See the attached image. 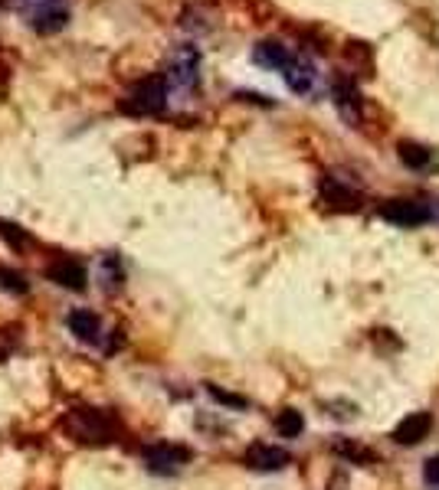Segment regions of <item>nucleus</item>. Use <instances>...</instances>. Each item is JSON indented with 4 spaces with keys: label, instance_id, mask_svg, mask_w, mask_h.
<instances>
[{
    "label": "nucleus",
    "instance_id": "1",
    "mask_svg": "<svg viewBox=\"0 0 439 490\" xmlns=\"http://www.w3.org/2000/svg\"><path fill=\"white\" fill-rule=\"evenodd\" d=\"M62 431L79 445H109L118 431V422L95 406H76V409L66 412Z\"/></svg>",
    "mask_w": 439,
    "mask_h": 490
},
{
    "label": "nucleus",
    "instance_id": "2",
    "mask_svg": "<svg viewBox=\"0 0 439 490\" xmlns=\"http://www.w3.org/2000/svg\"><path fill=\"white\" fill-rule=\"evenodd\" d=\"M167 76H148V79L134 82L132 89L125 92V99L118 101V108L132 118H151V115H161L167 108Z\"/></svg>",
    "mask_w": 439,
    "mask_h": 490
},
{
    "label": "nucleus",
    "instance_id": "3",
    "mask_svg": "<svg viewBox=\"0 0 439 490\" xmlns=\"http://www.w3.org/2000/svg\"><path fill=\"white\" fill-rule=\"evenodd\" d=\"M144 468L158 474V478H174L191 464V448L184 445H174V441H154L142 448Z\"/></svg>",
    "mask_w": 439,
    "mask_h": 490
},
{
    "label": "nucleus",
    "instance_id": "4",
    "mask_svg": "<svg viewBox=\"0 0 439 490\" xmlns=\"http://www.w3.org/2000/svg\"><path fill=\"white\" fill-rule=\"evenodd\" d=\"M164 76H167L171 89L194 92L200 85V52H197V46H177Z\"/></svg>",
    "mask_w": 439,
    "mask_h": 490
},
{
    "label": "nucleus",
    "instance_id": "5",
    "mask_svg": "<svg viewBox=\"0 0 439 490\" xmlns=\"http://www.w3.org/2000/svg\"><path fill=\"white\" fill-rule=\"evenodd\" d=\"M380 220L394 222L400 229H417V226L433 220V210L419 200H390L380 206Z\"/></svg>",
    "mask_w": 439,
    "mask_h": 490
},
{
    "label": "nucleus",
    "instance_id": "6",
    "mask_svg": "<svg viewBox=\"0 0 439 490\" xmlns=\"http://www.w3.org/2000/svg\"><path fill=\"white\" fill-rule=\"evenodd\" d=\"M66 327L69 333L76 337L79 343H89V347H99L105 337V327H102V317L89 308H76L66 314Z\"/></svg>",
    "mask_w": 439,
    "mask_h": 490
},
{
    "label": "nucleus",
    "instance_id": "7",
    "mask_svg": "<svg viewBox=\"0 0 439 490\" xmlns=\"http://www.w3.org/2000/svg\"><path fill=\"white\" fill-rule=\"evenodd\" d=\"M292 461L286 448H279V445H266V441H259V445H249L246 451V464L253 470H282Z\"/></svg>",
    "mask_w": 439,
    "mask_h": 490
},
{
    "label": "nucleus",
    "instance_id": "8",
    "mask_svg": "<svg viewBox=\"0 0 439 490\" xmlns=\"http://www.w3.org/2000/svg\"><path fill=\"white\" fill-rule=\"evenodd\" d=\"M292 60H296V52H289L286 43H279V40H263L253 46V62L256 66H263V69L286 72Z\"/></svg>",
    "mask_w": 439,
    "mask_h": 490
},
{
    "label": "nucleus",
    "instance_id": "9",
    "mask_svg": "<svg viewBox=\"0 0 439 490\" xmlns=\"http://www.w3.org/2000/svg\"><path fill=\"white\" fill-rule=\"evenodd\" d=\"M46 278L53 281V285H60V288H69V291H82L85 288V265L76 259H56L46 269Z\"/></svg>",
    "mask_w": 439,
    "mask_h": 490
},
{
    "label": "nucleus",
    "instance_id": "10",
    "mask_svg": "<svg viewBox=\"0 0 439 490\" xmlns=\"http://www.w3.org/2000/svg\"><path fill=\"white\" fill-rule=\"evenodd\" d=\"M69 20V11H66V4H50V7H37V11H27V23H30V30L43 33V36H50V33L62 30Z\"/></svg>",
    "mask_w": 439,
    "mask_h": 490
},
{
    "label": "nucleus",
    "instance_id": "11",
    "mask_svg": "<svg viewBox=\"0 0 439 490\" xmlns=\"http://www.w3.org/2000/svg\"><path fill=\"white\" fill-rule=\"evenodd\" d=\"M282 79H286V85L296 92V95H308V92H315L318 72L305 56H296V60L289 62V69L282 72Z\"/></svg>",
    "mask_w": 439,
    "mask_h": 490
},
{
    "label": "nucleus",
    "instance_id": "12",
    "mask_svg": "<svg viewBox=\"0 0 439 490\" xmlns=\"http://www.w3.org/2000/svg\"><path fill=\"white\" fill-rule=\"evenodd\" d=\"M429 429H433L429 412H410L407 419H400V425L394 429V441L397 445H419L429 435Z\"/></svg>",
    "mask_w": 439,
    "mask_h": 490
},
{
    "label": "nucleus",
    "instance_id": "13",
    "mask_svg": "<svg viewBox=\"0 0 439 490\" xmlns=\"http://www.w3.org/2000/svg\"><path fill=\"white\" fill-rule=\"evenodd\" d=\"M400 160L407 164L410 171H427L429 164H433V150L423 148V144H410V141H403V144H400Z\"/></svg>",
    "mask_w": 439,
    "mask_h": 490
},
{
    "label": "nucleus",
    "instance_id": "14",
    "mask_svg": "<svg viewBox=\"0 0 439 490\" xmlns=\"http://www.w3.org/2000/svg\"><path fill=\"white\" fill-rule=\"evenodd\" d=\"M276 429H279V435H282V438H298V435H302V429H305V419H302V412L286 409V412H279Z\"/></svg>",
    "mask_w": 439,
    "mask_h": 490
},
{
    "label": "nucleus",
    "instance_id": "15",
    "mask_svg": "<svg viewBox=\"0 0 439 490\" xmlns=\"http://www.w3.org/2000/svg\"><path fill=\"white\" fill-rule=\"evenodd\" d=\"M321 190H325V197L335 203V206H354V203H358V193L347 190V187H341L335 177H331V181H325V187H321ZM358 206H361V203H358Z\"/></svg>",
    "mask_w": 439,
    "mask_h": 490
},
{
    "label": "nucleus",
    "instance_id": "16",
    "mask_svg": "<svg viewBox=\"0 0 439 490\" xmlns=\"http://www.w3.org/2000/svg\"><path fill=\"white\" fill-rule=\"evenodd\" d=\"M0 288L13 291V294H27V291H30V285H27V281H23V275H17V271H0Z\"/></svg>",
    "mask_w": 439,
    "mask_h": 490
},
{
    "label": "nucleus",
    "instance_id": "17",
    "mask_svg": "<svg viewBox=\"0 0 439 490\" xmlns=\"http://www.w3.org/2000/svg\"><path fill=\"white\" fill-rule=\"evenodd\" d=\"M102 275L109 288H118V285H122V269H118V259H115V255H105L102 259Z\"/></svg>",
    "mask_w": 439,
    "mask_h": 490
},
{
    "label": "nucleus",
    "instance_id": "18",
    "mask_svg": "<svg viewBox=\"0 0 439 490\" xmlns=\"http://www.w3.org/2000/svg\"><path fill=\"white\" fill-rule=\"evenodd\" d=\"M0 236L11 242L13 249H23V245H27V236H23L20 226H13V222H0Z\"/></svg>",
    "mask_w": 439,
    "mask_h": 490
},
{
    "label": "nucleus",
    "instance_id": "19",
    "mask_svg": "<svg viewBox=\"0 0 439 490\" xmlns=\"http://www.w3.org/2000/svg\"><path fill=\"white\" fill-rule=\"evenodd\" d=\"M337 454H347V458H354V461H370L368 448H361V445H347V441L337 445Z\"/></svg>",
    "mask_w": 439,
    "mask_h": 490
},
{
    "label": "nucleus",
    "instance_id": "20",
    "mask_svg": "<svg viewBox=\"0 0 439 490\" xmlns=\"http://www.w3.org/2000/svg\"><path fill=\"white\" fill-rule=\"evenodd\" d=\"M210 390V396H214L216 402H224V406H236V409H243L246 406V399H236V396H230V392H224V390H216V386H207Z\"/></svg>",
    "mask_w": 439,
    "mask_h": 490
},
{
    "label": "nucleus",
    "instance_id": "21",
    "mask_svg": "<svg viewBox=\"0 0 439 490\" xmlns=\"http://www.w3.org/2000/svg\"><path fill=\"white\" fill-rule=\"evenodd\" d=\"M423 478H427V484H436L439 487V454H433V458L423 464Z\"/></svg>",
    "mask_w": 439,
    "mask_h": 490
},
{
    "label": "nucleus",
    "instance_id": "22",
    "mask_svg": "<svg viewBox=\"0 0 439 490\" xmlns=\"http://www.w3.org/2000/svg\"><path fill=\"white\" fill-rule=\"evenodd\" d=\"M50 4H62V0H27V11H37V7H50Z\"/></svg>",
    "mask_w": 439,
    "mask_h": 490
}]
</instances>
